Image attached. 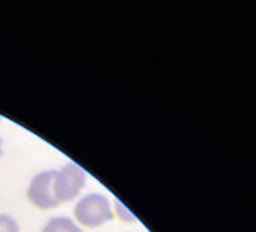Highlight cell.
I'll return each mask as SVG.
<instances>
[{"instance_id":"obj_3","label":"cell","mask_w":256,"mask_h":232,"mask_svg":"<svg viewBox=\"0 0 256 232\" xmlns=\"http://www.w3.org/2000/svg\"><path fill=\"white\" fill-rule=\"evenodd\" d=\"M56 170H44L36 174L26 192L29 202L38 210H53L60 204L54 193Z\"/></svg>"},{"instance_id":"obj_6","label":"cell","mask_w":256,"mask_h":232,"mask_svg":"<svg viewBox=\"0 0 256 232\" xmlns=\"http://www.w3.org/2000/svg\"><path fill=\"white\" fill-rule=\"evenodd\" d=\"M0 232H20V224L12 216L0 214Z\"/></svg>"},{"instance_id":"obj_8","label":"cell","mask_w":256,"mask_h":232,"mask_svg":"<svg viewBox=\"0 0 256 232\" xmlns=\"http://www.w3.org/2000/svg\"><path fill=\"white\" fill-rule=\"evenodd\" d=\"M0 121H2V118H0Z\"/></svg>"},{"instance_id":"obj_4","label":"cell","mask_w":256,"mask_h":232,"mask_svg":"<svg viewBox=\"0 0 256 232\" xmlns=\"http://www.w3.org/2000/svg\"><path fill=\"white\" fill-rule=\"evenodd\" d=\"M42 232H83V229L71 217L56 216L46 223Z\"/></svg>"},{"instance_id":"obj_5","label":"cell","mask_w":256,"mask_h":232,"mask_svg":"<svg viewBox=\"0 0 256 232\" xmlns=\"http://www.w3.org/2000/svg\"><path fill=\"white\" fill-rule=\"evenodd\" d=\"M113 214L119 218V220H122V222H125V223H134L138 218H136V216L128 210L119 199H113Z\"/></svg>"},{"instance_id":"obj_7","label":"cell","mask_w":256,"mask_h":232,"mask_svg":"<svg viewBox=\"0 0 256 232\" xmlns=\"http://www.w3.org/2000/svg\"><path fill=\"white\" fill-rule=\"evenodd\" d=\"M2 139H0V158H2V156H4V148H2Z\"/></svg>"},{"instance_id":"obj_1","label":"cell","mask_w":256,"mask_h":232,"mask_svg":"<svg viewBox=\"0 0 256 232\" xmlns=\"http://www.w3.org/2000/svg\"><path fill=\"white\" fill-rule=\"evenodd\" d=\"M76 223L86 228H100L114 218L113 206L102 193H88L74 206Z\"/></svg>"},{"instance_id":"obj_2","label":"cell","mask_w":256,"mask_h":232,"mask_svg":"<svg viewBox=\"0 0 256 232\" xmlns=\"http://www.w3.org/2000/svg\"><path fill=\"white\" fill-rule=\"evenodd\" d=\"M86 186V172L74 162H68L56 170L54 193L59 204L72 202Z\"/></svg>"}]
</instances>
